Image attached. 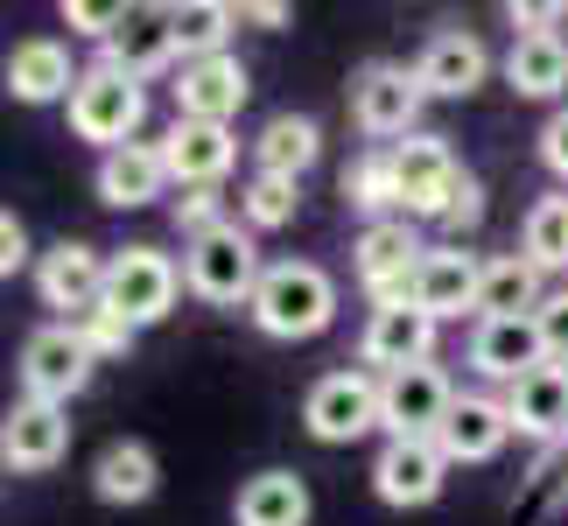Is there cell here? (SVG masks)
<instances>
[{
	"instance_id": "f35d334b",
	"label": "cell",
	"mask_w": 568,
	"mask_h": 526,
	"mask_svg": "<svg viewBox=\"0 0 568 526\" xmlns=\"http://www.w3.org/2000/svg\"><path fill=\"white\" fill-rule=\"evenodd\" d=\"M29 267V232H21V218L14 211H0V281Z\"/></svg>"
},
{
	"instance_id": "e575fe53",
	"label": "cell",
	"mask_w": 568,
	"mask_h": 526,
	"mask_svg": "<svg viewBox=\"0 0 568 526\" xmlns=\"http://www.w3.org/2000/svg\"><path fill=\"white\" fill-rule=\"evenodd\" d=\"M225 218H217V190H190V196H176V232H190V239H204V232H217Z\"/></svg>"
},
{
	"instance_id": "d6986e66",
	"label": "cell",
	"mask_w": 568,
	"mask_h": 526,
	"mask_svg": "<svg viewBox=\"0 0 568 526\" xmlns=\"http://www.w3.org/2000/svg\"><path fill=\"white\" fill-rule=\"evenodd\" d=\"M485 71H491L485 42H477V36H464V29H443V36H428L422 63H414V78H422V92H428V99H470L477 84H485Z\"/></svg>"
},
{
	"instance_id": "f546056e",
	"label": "cell",
	"mask_w": 568,
	"mask_h": 526,
	"mask_svg": "<svg viewBox=\"0 0 568 526\" xmlns=\"http://www.w3.org/2000/svg\"><path fill=\"white\" fill-rule=\"evenodd\" d=\"M169 29H176V50L190 63L225 57V36L239 29V8H225V0H183V8H169Z\"/></svg>"
},
{
	"instance_id": "4fadbf2b",
	"label": "cell",
	"mask_w": 568,
	"mask_h": 526,
	"mask_svg": "<svg viewBox=\"0 0 568 526\" xmlns=\"http://www.w3.org/2000/svg\"><path fill=\"white\" fill-rule=\"evenodd\" d=\"M470 365L485 372V380H506V386H519L527 372H540V365H548L540 323H534V316H491V323H477V337H470Z\"/></svg>"
},
{
	"instance_id": "cb8c5ba5",
	"label": "cell",
	"mask_w": 568,
	"mask_h": 526,
	"mask_svg": "<svg viewBox=\"0 0 568 526\" xmlns=\"http://www.w3.org/2000/svg\"><path fill=\"white\" fill-rule=\"evenodd\" d=\"M8 92L21 105H50V99H71L78 92V71H71V50L50 36H36V42H21V50L8 57Z\"/></svg>"
},
{
	"instance_id": "ba28073f",
	"label": "cell",
	"mask_w": 568,
	"mask_h": 526,
	"mask_svg": "<svg viewBox=\"0 0 568 526\" xmlns=\"http://www.w3.org/2000/svg\"><path fill=\"white\" fill-rule=\"evenodd\" d=\"M302 422H310L316 443H358L365 428H379V380L365 372H323L302 401Z\"/></svg>"
},
{
	"instance_id": "5b68a950",
	"label": "cell",
	"mask_w": 568,
	"mask_h": 526,
	"mask_svg": "<svg viewBox=\"0 0 568 526\" xmlns=\"http://www.w3.org/2000/svg\"><path fill=\"white\" fill-rule=\"evenodd\" d=\"M358 281H365V295L379 302V310H407L414 302V281H422V239L407 232V218H373V225L358 232Z\"/></svg>"
},
{
	"instance_id": "836d02e7",
	"label": "cell",
	"mask_w": 568,
	"mask_h": 526,
	"mask_svg": "<svg viewBox=\"0 0 568 526\" xmlns=\"http://www.w3.org/2000/svg\"><path fill=\"white\" fill-rule=\"evenodd\" d=\"M71 331L84 337V351H92V358H113V351H126V344H134V331H126V323H120L113 310H92V316H78Z\"/></svg>"
},
{
	"instance_id": "5bb4252c",
	"label": "cell",
	"mask_w": 568,
	"mask_h": 526,
	"mask_svg": "<svg viewBox=\"0 0 568 526\" xmlns=\"http://www.w3.org/2000/svg\"><path fill=\"white\" fill-rule=\"evenodd\" d=\"M443 477H449V456L435 443H386L379 464H373V492L386 506H435Z\"/></svg>"
},
{
	"instance_id": "52a82bcc",
	"label": "cell",
	"mask_w": 568,
	"mask_h": 526,
	"mask_svg": "<svg viewBox=\"0 0 568 526\" xmlns=\"http://www.w3.org/2000/svg\"><path fill=\"white\" fill-rule=\"evenodd\" d=\"M92 365H99V358L84 351V337L71 331V323H42V331L21 344V393H29V401L63 407L71 393H84Z\"/></svg>"
},
{
	"instance_id": "ac0fdd59",
	"label": "cell",
	"mask_w": 568,
	"mask_h": 526,
	"mask_svg": "<svg viewBox=\"0 0 568 526\" xmlns=\"http://www.w3.org/2000/svg\"><path fill=\"white\" fill-rule=\"evenodd\" d=\"M183 50H176V29H169V8H126L120 14V29H113V42H105V63L113 71H126V78H155V71H169Z\"/></svg>"
},
{
	"instance_id": "f1b7e54d",
	"label": "cell",
	"mask_w": 568,
	"mask_h": 526,
	"mask_svg": "<svg viewBox=\"0 0 568 526\" xmlns=\"http://www.w3.org/2000/svg\"><path fill=\"white\" fill-rule=\"evenodd\" d=\"M506 78H513L519 99H555L568 84V42L561 36H513Z\"/></svg>"
},
{
	"instance_id": "1f68e13d",
	"label": "cell",
	"mask_w": 568,
	"mask_h": 526,
	"mask_svg": "<svg viewBox=\"0 0 568 526\" xmlns=\"http://www.w3.org/2000/svg\"><path fill=\"white\" fill-rule=\"evenodd\" d=\"M527 260L534 267H568V196H540L527 211Z\"/></svg>"
},
{
	"instance_id": "60d3db41",
	"label": "cell",
	"mask_w": 568,
	"mask_h": 526,
	"mask_svg": "<svg viewBox=\"0 0 568 526\" xmlns=\"http://www.w3.org/2000/svg\"><path fill=\"white\" fill-rule=\"evenodd\" d=\"M239 21H253V29H281L288 8H281V0H253V8H239Z\"/></svg>"
},
{
	"instance_id": "7c38bea8",
	"label": "cell",
	"mask_w": 568,
	"mask_h": 526,
	"mask_svg": "<svg viewBox=\"0 0 568 526\" xmlns=\"http://www.w3.org/2000/svg\"><path fill=\"white\" fill-rule=\"evenodd\" d=\"M246 63L239 57H196L183 63V78H176V113L183 120H204V127H232V113L246 105Z\"/></svg>"
},
{
	"instance_id": "ffe728a7",
	"label": "cell",
	"mask_w": 568,
	"mask_h": 526,
	"mask_svg": "<svg viewBox=\"0 0 568 526\" xmlns=\"http://www.w3.org/2000/svg\"><path fill=\"white\" fill-rule=\"evenodd\" d=\"M162 190H169V162H162L155 141H126L113 155H99V204L141 211V204H155Z\"/></svg>"
},
{
	"instance_id": "8992f818",
	"label": "cell",
	"mask_w": 568,
	"mask_h": 526,
	"mask_svg": "<svg viewBox=\"0 0 568 526\" xmlns=\"http://www.w3.org/2000/svg\"><path fill=\"white\" fill-rule=\"evenodd\" d=\"M456 386L443 380V365H407L379 380V428L386 443H435V428L449 422Z\"/></svg>"
},
{
	"instance_id": "603a6c76",
	"label": "cell",
	"mask_w": 568,
	"mask_h": 526,
	"mask_svg": "<svg viewBox=\"0 0 568 526\" xmlns=\"http://www.w3.org/2000/svg\"><path fill=\"white\" fill-rule=\"evenodd\" d=\"M477 289H485V267L464 253V246H443L422 260V281H414V310H428L435 323L443 316H464L477 310Z\"/></svg>"
},
{
	"instance_id": "9c48e42d",
	"label": "cell",
	"mask_w": 568,
	"mask_h": 526,
	"mask_svg": "<svg viewBox=\"0 0 568 526\" xmlns=\"http://www.w3.org/2000/svg\"><path fill=\"white\" fill-rule=\"evenodd\" d=\"M422 78L407 71V63H365V71L352 78V120L365 127V134H407L414 113H422Z\"/></svg>"
},
{
	"instance_id": "ab89813d",
	"label": "cell",
	"mask_w": 568,
	"mask_h": 526,
	"mask_svg": "<svg viewBox=\"0 0 568 526\" xmlns=\"http://www.w3.org/2000/svg\"><path fill=\"white\" fill-rule=\"evenodd\" d=\"M540 162H548L555 175H568V105H561L548 127H540Z\"/></svg>"
},
{
	"instance_id": "74e56055",
	"label": "cell",
	"mask_w": 568,
	"mask_h": 526,
	"mask_svg": "<svg viewBox=\"0 0 568 526\" xmlns=\"http://www.w3.org/2000/svg\"><path fill=\"white\" fill-rule=\"evenodd\" d=\"M534 323H540V344H548V358H568V289L540 302Z\"/></svg>"
},
{
	"instance_id": "3957f363",
	"label": "cell",
	"mask_w": 568,
	"mask_h": 526,
	"mask_svg": "<svg viewBox=\"0 0 568 526\" xmlns=\"http://www.w3.org/2000/svg\"><path fill=\"white\" fill-rule=\"evenodd\" d=\"M141 113H148V99H141V84L126 71H113V63L78 71V92H71V134L78 141H99L105 155H113V148L134 141Z\"/></svg>"
},
{
	"instance_id": "8d00e7d4",
	"label": "cell",
	"mask_w": 568,
	"mask_h": 526,
	"mask_svg": "<svg viewBox=\"0 0 568 526\" xmlns=\"http://www.w3.org/2000/svg\"><path fill=\"white\" fill-rule=\"evenodd\" d=\"M477 218H485V183H477V175H464V183L449 190V211H443V225H449V232H470Z\"/></svg>"
},
{
	"instance_id": "484cf974",
	"label": "cell",
	"mask_w": 568,
	"mask_h": 526,
	"mask_svg": "<svg viewBox=\"0 0 568 526\" xmlns=\"http://www.w3.org/2000/svg\"><path fill=\"white\" fill-rule=\"evenodd\" d=\"M310 519V485L295 471H260L239 485V526H302Z\"/></svg>"
},
{
	"instance_id": "44dd1931",
	"label": "cell",
	"mask_w": 568,
	"mask_h": 526,
	"mask_svg": "<svg viewBox=\"0 0 568 526\" xmlns=\"http://www.w3.org/2000/svg\"><path fill=\"white\" fill-rule=\"evenodd\" d=\"M365 365H386V372H407V365H428V351H435V316L428 310H373V323H365Z\"/></svg>"
},
{
	"instance_id": "2e32d148",
	"label": "cell",
	"mask_w": 568,
	"mask_h": 526,
	"mask_svg": "<svg viewBox=\"0 0 568 526\" xmlns=\"http://www.w3.org/2000/svg\"><path fill=\"white\" fill-rule=\"evenodd\" d=\"M506 401H485V393H456V407H449V422L435 428V449L449 456V464H491L498 449H506Z\"/></svg>"
},
{
	"instance_id": "30bf717a",
	"label": "cell",
	"mask_w": 568,
	"mask_h": 526,
	"mask_svg": "<svg viewBox=\"0 0 568 526\" xmlns=\"http://www.w3.org/2000/svg\"><path fill=\"white\" fill-rule=\"evenodd\" d=\"M393 175H400V211H414V218H443L449 190L464 183L456 155L435 134H407L400 148H393Z\"/></svg>"
},
{
	"instance_id": "4dcf8cb0",
	"label": "cell",
	"mask_w": 568,
	"mask_h": 526,
	"mask_svg": "<svg viewBox=\"0 0 568 526\" xmlns=\"http://www.w3.org/2000/svg\"><path fill=\"white\" fill-rule=\"evenodd\" d=\"M239 211H246V225L274 232L302 211V183H288V175H253V183L239 190Z\"/></svg>"
},
{
	"instance_id": "6da1fadb",
	"label": "cell",
	"mask_w": 568,
	"mask_h": 526,
	"mask_svg": "<svg viewBox=\"0 0 568 526\" xmlns=\"http://www.w3.org/2000/svg\"><path fill=\"white\" fill-rule=\"evenodd\" d=\"M246 310L267 337H316V331H331V316H337V289L316 260H274V267L260 274Z\"/></svg>"
},
{
	"instance_id": "e0dca14e",
	"label": "cell",
	"mask_w": 568,
	"mask_h": 526,
	"mask_svg": "<svg viewBox=\"0 0 568 526\" xmlns=\"http://www.w3.org/2000/svg\"><path fill=\"white\" fill-rule=\"evenodd\" d=\"M232 155H239L232 127H204V120H176L162 141L169 183H183V190H217V175L232 169Z\"/></svg>"
},
{
	"instance_id": "8fae6325",
	"label": "cell",
	"mask_w": 568,
	"mask_h": 526,
	"mask_svg": "<svg viewBox=\"0 0 568 526\" xmlns=\"http://www.w3.org/2000/svg\"><path fill=\"white\" fill-rule=\"evenodd\" d=\"M36 295L50 302V310H63V316H92L99 302H105V260L84 246V239H63V246L42 253Z\"/></svg>"
},
{
	"instance_id": "277c9868",
	"label": "cell",
	"mask_w": 568,
	"mask_h": 526,
	"mask_svg": "<svg viewBox=\"0 0 568 526\" xmlns=\"http://www.w3.org/2000/svg\"><path fill=\"white\" fill-rule=\"evenodd\" d=\"M260 246L239 225H217L204 239H190V253H183V281H190V295H204L217 302V310H232V302H253L260 289Z\"/></svg>"
},
{
	"instance_id": "d6a6232c",
	"label": "cell",
	"mask_w": 568,
	"mask_h": 526,
	"mask_svg": "<svg viewBox=\"0 0 568 526\" xmlns=\"http://www.w3.org/2000/svg\"><path fill=\"white\" fill-rule=\"evenodd\" d=\"M344 196L365 211H400V175H393V148L386 155H365L352 162V175H344Z\"/></svg>"
},
{
	"instance_id": "83f0119b",
	"label": "cell",
	"mask_w": 568,
	"mask_h": 526,
	"mask_svg": "<svg viewBox=\"0 0 568 526\" xmlns=\"http://www.w3.org/2000/svg\"><path fill=\"white\" fill-rule=\"evenodd\" d=\"M253 155H260V175H288L295 183V175L323 155V134H316V120H302V113H274L267 127H260Z\"/></svg>"
},
{
	"instance_id": "9a60e30c",
	"label": "cell",
	"mask_w": 568,
	"mask_h": 526,
	"mask_svg": "<svg viewBox=\"0 0 568 526\" xmlns=\"http://www.w3.org/2000/svg\"><path fill=\"white\" fill-rule=\"evenodd\" d=\"M63 443H71V422L50 401H14L8 422H0V464L8 471H50Z\"/></svg>"
},
{
	"instance_id": "7402d4cb",
	"label": "cell",
	"mask_w": 568,
	"mask_h": 526,
	"mask_svg": "<svg viewBox=\"0 0 568 526\" xmlns=\"http://www.w3.org/2000/svg\"><path fill=\"white\" fill-rule=\"evenodd\" d=\"M506 422L519 435H534V443H561L568 435V372L540 365L519 386H506Z\"/></svg>"
},
{
	"instance_id": "d4e9b609",
	"label": "cell",
	"mask_w": 568,
	"mask_h": 526,
	"mask_svg": "<svg viewBox=\"0 0 568 526\" xmlns=\"http://www.w3.org/2000/svg\"><path fill=\"white\" fill-rule=\"evenodd\" d=\"M162 471H155V449L148 443H105L99 464H92V492L105 506H141V498H155Z\"/></svg>"
},
{
	"instance_id": "4316f807",
	"label": "cell",
	"mask_w": 568,
	"mask_h": 526,
	"mask_svg": "<svg viewBox=\"0 0 568 526\" xmlns=\"http://www.w3.org/2000/svg\"><path fill=\"white\" fill-rule=\"evenodd\" d=\"M540 302H548V295H540V267L527 253H506V260L485 267V289H477V316H485V323L491 316H534Z\"/></svg>"
},
{
	"instance_id": "7a4b0ae2",
	"label": "cell",
	"mask_w": 568,
	"mask_h": 526,
	"mask_svg": "<svg viewBox=\"0 0 568 526\" xmlns=\"http://www.w3.org/2000/svg\"><path fill=\"white\" fill-rule=\"evenodd\" d=\"M176 289H183V267L155 246H126L105 260V302L99 310H113L126 331H148V323H162L176 310Z\"/></svg>"
},
{
	"instance_id": "d590c367",
	"label": "cell",
	"mask_w": 568,
	"mask_h": 526,
	"mask_svg": "<svg viewBox=\"0 0 568 526\" xmlns=\"http://www.w3.org/2000/svg\"><path fill=\"white\" fill-rule=\"evenodd\" d=\"M120 14H126V8H99V0H63V21H71L78 36H105V42H113Z\"/></svg>"
}]
</instances>
